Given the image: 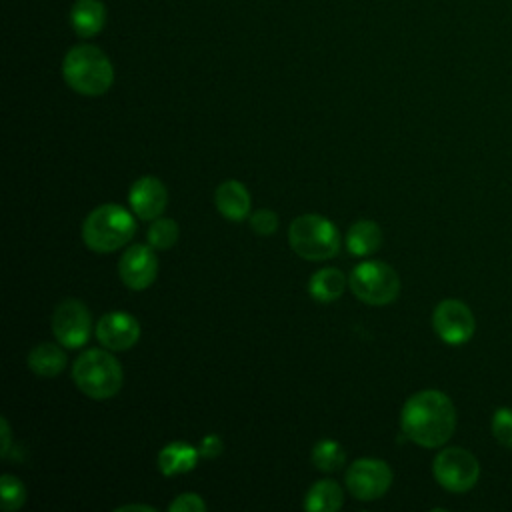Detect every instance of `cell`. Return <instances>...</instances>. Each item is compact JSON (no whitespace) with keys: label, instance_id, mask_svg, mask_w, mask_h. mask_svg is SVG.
<instances>
[{"label":"cell","instance_id":"obj_13","mask_svg":"<svg viewBox=\"0 0 512 512\" xmlns=\"http://www.w3.org/2000/svg\"><path fill=\"white\" fill-rule=\"evenodd\" d=\"M128 202L138 218L154 220L164 212L168 192L156 176H142L132 184L128 192Z\"/></svg>","mask_w":512,"mask_h":512},{"label":"cell","instance_id":"obj_4","mask_svg":"<svg viewBox=\"0 0 512 512\" xmlns=\"http://www.w3.org/2000/svg\"><path fill=\"white\" fill-rule=\"evenodd\" d=\"M72 378L78 390L86 396L94 400H106L122 388L124 372L120 362L110 352L92 348L76 358Z\"/></svg>","mask_w":512,"mask_h":512},{"label":"cell","instance_id":"obj_10","mask_svg":"<svg viewBox=\"0 0 512 512\" xmlns=\"http://www.w3.org/2000/svg\"><path fill=\"white\" fill-rule=\"evenodd\" d=\"M432 326L440 340L454 346L468 342L476 330L472 310L456 298H446L438 302L432 314Z\"/></svg>","mask_w":512,"mask_h":512},{"label":"cell","instance_id":"obj_25","mask_svg":"<svg viewBox=\"0 0 512 512\" xmlns=\"http://www.w3.org/2000/svg\"><path fill=\"white\" fill-rule=\"evenodd\" d=\"M250 228H252L256 234H260V236H268V234L276 232V228H278V216H276V212L266 210V208L256 210V212L250 216Z\"/></svg>","mask_w":512,"mask_h":512},{"label":"cell","instance_id":"obj_23","mask_svg":"<svg viewBox=\"0 0 512 512\" xmlns=\"http://www.w3.org/2000/svg\"><path fill=\"white\" fill-rule=\"evenodd\" d=\"M24 502H26L24 484L12 474H2V508L6 512H12V510H18Z\"/></svg>","mask_w":512,"mask_h":512},{"label":"cell","instance_id":"obj_28","mask_svg":"<svg viewBox=\"0 0 512 512\" xmlns=\"http://www.w3.org/2000/svg\"><path fill=\"white\" fill-rule=\"evenodd\" d=\"M10 450V426L8 420L2 418V456H8Z\"/></svg>","mask_w":512,"mask_h":512},{"label":"cell","instance_id":"obj_7","mask_svg":"<svg viewBox=\"0 0 512 512\" xmlns=\"http://www.w3.org/2000/svg\"><path fill=\"white\" fill-rule=\"evenodd\" d=\"M432 472L444 490L460 494L474 488L480 476V464L472 452L460 446H450L436 454Z\"/></svg>","mask_w":512,"mask_h":512},{"label":"cell","instance_id":"obj_3","mask_svg":"<svg viewBox=\"0 0 512 512\" xmlns=\"http://www.w3.org/2000/svg\"><path fill=\"white\" fill-rule=\"evenodd\" d=\"M136 232L134 216L120 204L94 208L82 224V240L94 252H114L128 244Z\"/></svg>","mask_w":512,"mask_h":512},{"label":"cell","instance_id":"obj_26","mask_svg":"<svg viewBox=\"0 0 512 512\" xmlns=\"http://www.w3.org/2000/svg\"><path fill=\"white\" fill-rule=\"evenodd\" d=\"M168 510H170V512H202V510H206V504H204V500H202L198 494L186 492V494L176 496V498L170 502Z\"/></svg>","mask_w":512,"mask_h":512},{"label":"cell","instance_id":"obj_21","mask_svg":"<svg viewBox=\"0 0 512 512\" xmlns=\"http://www.w3.org/2000/svg\"><path fill=\"white\" fill-rule=\"evenodd\" d=\"M312 462L322 472H334L346 462V452L336 440H320L312 448Z\"/></svg>","mask_w":512,"mask_h":512},{"label":"cell","instance_id":"obj_2","mask_svg":"<svg viewBox=\"0 0 512 512\" xmlns=\"http://www.w3.org/2000/svg\"><path fill=\"white\" fill-rule=\"evenodd\" d=\"M62 76L74 92L82 96H100L110 90L114 82V68L100 48L92 44H78L64 56Z\"/></svg>","mask_w":512,"mask_h":512},{"label":"cell","instance_id":"obj_24","mask_svg":"<svg viewBox=\"0 0 512 512\" xmlns=\"http://www.w3.org/2000/svg\"><path fill=\"white\" fill-rule=\"evenodd\" d=\"M492 434L500 446L512 450V408H498L494 412Z\"/></svg>","mask_w":512,"mask_h":512},{"label":"cell","instance_id":"obj_16","mask_svg":"<svg viewBox=\"0 0 512 512\" xmlns=\"http://www.w3.org/2000/svg\"><path fill=\"white\" fill-rule=\"evenodd\" d=\"M198 456H200V450H196L194 446L186 442H172L160 450L158 468L164 476L182 474L196 466Z\"/></svg>","mask_w":512,"mask_h":512},{"label":"cell","instance_id":"obj_29","mask_svg":"<svg viewBox=\"0 0 512 512\" xmlns=\"http://www.w3.org/2000/svg\"><path fill=\"white\" fill-rule=\"evenodd\" d=\"M132 510H140V512H154V508H152V506H146V504H126V506L116 508V512H132Z\"/></svg>","mask_w":512,"mask_h":512},{"label":"cell","instance_id":"obj_9","mask_svg":"<svg viewBox=\"0 0 512 512\" xmlns=\"http://www.w3.org/2000/svg\"><path fill=\"white\" fill-rule=\"evenodd\" d=\"M392 484V470L384 460L360 458L346 470V488L358 500H376Z\"/></svg>","mask_w":512,"mask_h":512},{"label":"cell","instance_id":"obj_14","mask_svg":"<svg viewBox=\"0 0 512 512\" xmlns=\"http://www.w3.org/2000/svg\"><path fill=\"white\" fill-rule=\"evenodd\" d=\"M214 202H216L218 212L232 222L244 220L250 212V194H248L246 186L240 184L238 180L222 182L216 188Z\"/></svg>","mask_w":512,"mask_h":512},{"label":"cell","instance_id":"obj_18","mask_svg":"<svg viewBox=\"0 0 512 512\" xmlns=\"http://www.w3.org/2000/svg\"><path fill=\"white\" fill-rule=\"evenodd\" d=\"M66 366V354L60 346L42 342L34 346L28 354V368L40 376H56Z\"/></svg>","mask_w":512,"mask_h":512},{"label":"cell","instance_id":"obj_27","mask_svg":"<svg viewBox=\"0 0 512 512\" xmlns=\"http://www.w3.org/2000/svg\"><path fill=\"white\" fill-rule=\"evenodd\" d=\"M220 452H222V442H220L218 436H208V438L202 440V446H200L202 456L212 458V456H218Z\"/></svg>","mask_w":512,"mask_h":512},{"label":"cell","instance_id":"obj_17","mask_svg":"<svg viewBox=\"0 0 512 512\" xmlns=\"http://www.w3.org/2000/svg\"><path fill=\"white\" fill-rule=\"evenodd\" d=\"M382 244V230L374 220H358L346 234V248L354 256L374 254Z\"/></svg>","mask_w":512,"mask_h":512},{"label":"cell","instance_id":"obj_1","mask_svg":"<svg viewBox=\"0 0 512 512\" xmlns=\"http://www.w3.org/2000/svg\"><path fill=\"white\" fill-rule=\"evenodd\" d=\"M406 438L424 448H438L450 440L456 428V408L440 390H420L412 394L400 414Z\"/></svg>","mask_w":512,"mask_h":512},{"label":"cell","instance_id":"obj_19","mask_svg":"<svg viewBox=\"0 0 512 512\" xmlns=\"http://www.w3.org/2000/svg\"><path fill=\"white\" fill-rule=\"evenodd\" d=\"M344 288H346V278H344V274L338 268H322V270H318L316 274H312L310 284H308L310 296L316 302H322V304L340 298Z\"/></svg>","mask_w":512,"mask_h":512},{"label":"cell","instance_id":"obj_22","mask_svg":"<svg viewBox=\"0 0 512 512\" xmlns=\"http://www.w3.org/2000/svg\"><path fill=\"white\" fill-rule=\"evenodd\" d=\"M148 244L156 250H168L178 242V224L172 218H154L148 228Z\"/></svg>","mask_w":512,"mask_h":512},{"label":"cell","instance_id":"obj_11","mask_svg":"<svg viewBox=\"0 0 512 512\" xmlns=\"http://www.w3.org/2000/svg\"><path fill=\"white\" fill-rule=\"evenodd\" d=\"M118 272L122 282L130 290L148 288L158 274V258L152 246H144V244L128 246V250L122 254L118 262Z\"/></svg>","mask_w":512,"mask_h":512},{"label":"cell","instance_id":"obj_8","mask_svg":"<svg viewBox=\"0 0 512 512\" xmlns=\"http://www.w3.org/2000/svg\"><path fill=\"white\" fill-rule=\"evenodd\" d=\"M52 332L66 348H80L92 332V316L84 302L76 298L62 300L52 314Z\"/></svg>","mask_w":512,"mask_h":512},{"label":"cell","instance_id":"obj_12","mask_svg":"<svg viewBox=\"0 0 512 512\" xmlns=\"http://www.w3.org/2000/svg\"><path fill=\"white\" fill-rule=\"evenodd\" d=\"M96 338L108 350H128L140 338V324L128 312H108L96 324Z\"/></svg>","mask_w":512,"mask_h":512},{"label":"cell","instance_id":"obj_15","mask_svg":"<svg viewBox=\"0 0 512 512\" xmlns=\"http://www.w3.org/2000/svg\"><path fill=\"white\" fill-rule=\"evenodd\" d=\"M70 24L80 38L96 36L106 24V8L100 0H76L70 8Z\"/></svg>","mask_w":512,"mask_h":512},{"label":"cell","instance_id":"obj_20","mask_svg":"<svg viewBox=\"0 0 512 512\" xmlns=\"http://www.w3.org/2000/svg\"><path fill=\"white\" fill-rule=\"evenodd\" d=\"M344 494L334 480H318L310 486L304 508L310 512H334L342 506Z\"/></svg>","mask_w":512,"mask_h":512},{"label":"cell","instance_id":"obj_5","mask_svg":"<svg viewBox=\"0 0 512 512\" xmlns=\"http://www.w3.org/2000/svg\"><path fill=\"white\" fill-rule=\"evenodd\" d=\"M288 242L300 258L328 260L336 256L340 248V234L328 218L320 214H302L292 220Z\"/></svg>","mask_w":512,"mask_h":512},{"label":"cell","instance_id":"obj_6","mask_svg":"<svg viewBox=\"0 0 512 512\" xmlns=\"http://www.w3.org/2000/svg\"><path fill=\"white\" fill-rule=\"evenodd\" d=\"M350 288L358 300L370 306H386L400 294V278L396 270L380 260H366L354 266Z\"/></svg>","mask_w":512,"mask_h":512}]
</instances>
